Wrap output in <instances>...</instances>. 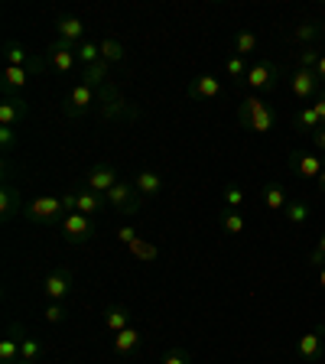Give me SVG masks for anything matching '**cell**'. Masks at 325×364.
Instances as JSON below:
<instances>
[{"label":"cell","instance_id":"ba28073f","mask_svg":"<svg viewBox=\"0 0 325 364\" xmlns=\"http://www.w3.org/2000/svg\"><path fill=\"white\" fill-rule=\"evenodd\" d=\"M46 59H49V65H53L59 75H68V72L78 65V46L65 43V39H53L49 49H46Z\"/></svg>","mask_w":325,"mask_h":364},{"label":"cell","instance_id":"83f0119b","mask_svg":"<svg viewBox=\"0 0 325 364\" xmlns=\"http://www.w3.org/2000/svg\"><path fill=\"white\" fill-rule=\"evenodd\" d=\"M4 59H7V65L26 68V65H30V59H33V53L26 49V46H20V43H14V39H7V43H4Z\"/></svg>","mask_w":325,"mask_h":364},{"label":"cell","instance_id":"603a6c76","mask_svg":"<svg viewBox=\"0 0 325 364\" xmlns=\"http://www.w3.org/2000/svg\"><path fill=\"white\" fill-rule=\"evenodd\" d=\"M78 82H85V85H91L95 91H101L107 82H111V62H95V65H88V68H82V78Z\"/></svg>","mask_w":325,"mask_h":364},{"label":"cell","instance_id":"52a82bcc","mask_svg":"<svg viewBox=\"0 0 325 364\" xmlns=\"http://www.w3.org/2000/svg\"><path fill=\"white\" fill-rule=\"evenodd\" d=\"M280 78H283V68L277 62H254L247 68L244 85H250L254 91H277L280 88Z\"/></svg>","mask_w":325,"mask_h":364},{"label":"cell","instance_id":"74e56055","mask_svg":"<svg viewBox=\"0 0 325 364\" xmlns=\"http://www.w3.org/2000/svg\"><path fill=\"white\" fill-rule=\"evenodd\" d=\"M68 318V303H49L46 306V322L49 326H62Z\"/></svg>","mask_w":325,"mask_h":364},{"label":"cell","instance_id":"4dcf8cb0","mask_svg":"<svg viewBox=\"0 0 325 364\" xmlns=\"http://www.w3.org/2000/svg\"><path fill=\"white\" fill-rule=\"evenodd\" d=\"M43 355H46V345L39 338H30V335H26V338L20 341V361L23 364H39Z\"/></svg>","mask_w":325,"mask_h":364},{"label":"cell","instance_id":"4fadbf2b","mask_svg":"<svg viewBox=\"0 0 325 364\" xmlns=\"http://www.w3.org/2000/svg\"><path fill=\"white\" fill-rule=\"evenodd\" d=\"M289 91H293L299 101H316V95L322 91L316 72H306V68H293L289 72Z\"/></svg>","mask_w":325,"mask_h":364},{"label":"cell","instance_id":"7bdbcfd3","mask_svg":"<svg viewBox=\"0 0 325 364\" xmlns=\"http://www.w3.org/2000/svg\"><path fill=\"white\" fill-rule=\"evenodd\" d=\"M46 62H49V59H43V55L33 53V59H30V65H26V72H30V75H39V72H46Z\"/></svg>","mask_w":325,"mask_h":364},{"label":"cell","instance_id":"484cf974","mask_svg":"<svg viewBox=\"0 0 325 364\" xmlns=\"http://www.w3.org/2000/svg\"><path fill=\"white\" fill-rule=\"evenodd\" d=\"M260 198H264V208H270V212H283V208L289 205L287 192H283L277 182H267L264 189H260Z\"/></svg>","mask_w":325,"mask_h":364},{"label":"cell","instance_id":"ee69618b","mask_svg":"<svg viewBox=\"0 0 325 364\" xmlns=\"http://www.w3.org/2000/svg\"><path fill=\"white\" fill-rule=\"evenodd\" d=\"M312 111L319 114V121H322V127H325V88L316 95V101H312Z\"/></svg>","mask_w":325,"mask_h":364},{"label":"cell","instance_id":"ffe728a7","mask_svg":"<svg viewBox=\"0 0 325 364\" xmlns=\"http://www.w3.org/2000/svg\"><path fill=\"white\" fill-rule=\"evenodd\" d=\"M140 345H144V332H140L137 326H130V328H124V332L114 335V355L117 358H130Z\"/></svg>","mask_w":325,"mask_h":364},{"label":"cell","instance_id":"60d3db41","mask_svg":"<svg viewBox=\"0 0 325 364\" xmlns=\"http://www.w3.org/2000/svg\"><path fill=\"white\" fill-rule=\"evenodd\" d=\"M159 364H192V355L186 348H169Z\"/></svg>","mask_w":325,"mask_h":364},{"label":"cell","instance_id":"ac0fdd59","mask_svg":"<svg viewBox=\"0 0 325 364\" xmlns=\"http://www.w3.org/2000/svg\"><path fill=\"white\" fill-rule=\"evenodd\" d=\"M23 208H26V202H23L20 189L7 182V186L0 189V218H4V221H14L16 215H23Z\"/></svg>","mask_w":325,"mask_h":364},{"label":"cell","instance_id":"7402d4cb","mask_svg":"<svg viewBox=\"0 0 325 364\" xmlns=\"http://www.w3.org/2000/svg\"><path fill=\"white\" fill-rule=\"evenodd\" d=\"M325 36V26H322V20H306V23H299V26H293L289 30V39L293 43H299L306 49V46H312L316 39H322Z\"/></svg>","mask_w":325,"mask_h":364},{"label":"cell","instance_id":"8d00e7d4","mask_svg":"<svg viewBox=\"0 0 325 364\" xmlns=\"http://www.w3.org/2000/svg\"><path fill=\"white\" fill-rule=\"evenodd\" d=\"M319 59H322V53H316L312 46H306V49H299V53H296V68H306V72H316Z\"/></svg>","mask_w":325,"mask_h":364},{"label":"cell","instance_id":"d4e9b609","mask_svg":"<svg viewBox=\"0 0 325 364\" xmlns=\"http://www.w3.org/2000/svg\"><path fill=\"white\" fill-rule=\"evenodd\" d=\"M293 127L299 130V134H316V130H322V121H319V114L312 111V105H306V107H299L296 111V117H293Z\"/></svg>","mask_w":325,"mask_h":364},{"label":"cell","instance_id":"5b68a950","mask_svg":"<svg viewBox=\"0 0 325 364\" xmlns=\"http://www.w3.org/2000/svg\"><path fill=\"white\" fill-rule=\"evenodd\" d=\"M95 105H98V91L91 88V85H85V82H75L72 91L65 95V101H62V117H68V121H82L85 114H91Z\"/></svg>","mask_w":325,"mask_h":364},{"label":"cell","instance_id":"c3c4849f","mask_svg":"<svg viewBox=\"0 0 325 364\" xmlns=\"http://www.w3.org/2000/svg\"><path fill=\"white\" fill-rule=\"evenodd\" d=\"M319 250H325V231H322V237H319V244H316Z\"/></svg>","mask_w":325,"mask_h":364},{"label":"cell","instance_id":"f907efd6","mask_svg":"<svg viewBox=\"0 0 325 364\" xmlns=\"http://www.w3.org/2000/svg\"><path fill=\"white\" fill-rule=\"evenodd\" d=\"M20 364H23V361H20Z\"/></svg>","mask_w":325,"mask_h":364},{"label":"cell","instance_id":"8fae6325","mask_svg":"<svg viewBox=\"0 0 325 364\" xmlns=\"http://www.w3.org/2000/svg\"><path fill=\"white\" fill-rule=\"evenodd\" d=\"M289 169H293V176H299V179H319L325 163L316 150H293L289 153Z\"/></svg>","mask_w":325,"mask_h":364},{"label":"cell","instance_id":"30bf717a","mask_svg":"<svg viewBox=\"0 0 325 364\" xmlns=\"http://www.w3.org/2000/svg\"><path fill=\"white\" fill-rule=\"evenodd\" d=\"M121 182V176H117V169H114V163H95V166L88 169V176H85V189L98 192V196H107V192L114 189Z\"/></svg>","mask_w":325,"mask_h":364},{"label":"cell","instance_id":"2e32d148","mask_svg":"<svg viewBox=\"0 0 325 364\" xmlns=\"http://www.w3.org/2000/svg\"><path fill=\"white\" fill-rule=\"evenodd\" d=\"M30 72L26 68H16V65H4V72H0V91L4 95H23V88L30 85Z\"/></svg>","mask_w":325,"mask_h":364},{"label":"cell","instance_id":"6da1fadb","mask_svg":"<svg viewBox=\"0 0 325 364\" xmlns=\"http://www.w3.org/2000/svg\"><path fill=\"white\" fill-rule=\"evenodd\" d=\"M238 124H241L244 130H250V134H270L273 127H277V114H273V107L267 105L264 98H244L241 105H238Z\"/></svg>","mask_w":325,"mask_h":364},{"label":"cell","instance_id":"5bb4252c","mask_svg":"<svg viewBox=\"0 0 325 364\" xmlns=\"http://www.w3.org/2000/svg\"><path fill=\"white\" fill-rule=\"evenodd\" d=\"M186 95H189L192 101H215V98H221V82L212 75V72H202V75L189 78Z\"/></svg>","mask_w":325,"mask_h":364},{"label":"cell","instance_id":"7dc6e473","mask_svg":"<svg viewBox=\"0 0 325 364\" xmlns=\"http://www.w3.org/2000/svg\"><path fill=\"white\" fill-rule=\"evenodd\" d=\"M316 182H319V192H325V169L319 173V179H316Z\"/></svg>","mask_w":325,"mask_h":364},{"label":"cell","instance_id":"d590c367","mask_svg":"<svg viewBox=\"0 0 325 364\" xmlns=\"http://www.w3.org/2000/svg\"><path fill=\"white\" fill-rule=\"evenodd\" d=\"M247 62L241 59V55H231V59L225 62V72H228V78H235L238 85H244V78H247Z\"/></svg>","mask_w":325,"mask_h":364},{"label":"cell","instance_id":"d6a6232c","mask_svg":"<svg viewBox=\"0 0 325 364\" xmlns=\"http://www.w3.org/2000/svg\"><path fill=\"white\" fill-rule=\"evenodd\" d=\"M95 62H101V46L91 43V39L78 43V65L88 68V65H95Z\"/></svg>","mask_w":325,"mask_h":364},{"label":"cell","instance_id":"b9f144b4","mask_svg":"<svg viewBox=\"0 0 325 364\" xmlns=\"http://www.w3.org/2000/svg\"><path fill=\"white\" fill-rule=\"evenodd\" d=\"M137 237H140V235H137V231H134L130 225H121V228H117V241H121L124 247H127L130 241H137Z\"/></svg>","mask_w":325,"mask_h":364},{"label":"cell","instance_id":"1f68e13d","mask_svg":"<svg viewBox=\"0 0 325 364\" xmlns=\"http://www.w3.org/2000/svg\"><path fill=\"white\" fill-rule=\"evenodd\" d=\"M101 59L111 62V65H117V62H124V55H127V49H124L121 39H114V36H105L101 39Z\"/></svg>","mask_w":325,"mask_h":364},{"label":"cell","instance_id":"e0dca14e","mask_svg":"<svg viewBox=\"0 0 325 364\" xmlns=\"http://www.w3.org/2000/svg\"><path fill=\"white\" fill-rule=\"evenodd\" d=\"M130 182H134V189L140 192L144 198H156L159 192L166 189V182H163V176H159L156 169H140V173H137Z\"/></svg>","mask_w":325,"mask_h":364},{"label":"cell","instance_id":"4316f807","mask_svg":"<svg viewBox=\"0 0 325 364\" xmlns=\"http://www.w3.org/2000/svg\"><path fill=\"white\" fill-rule=\"evenodd\" d=\"M218 225L225 235H244V228H247V221H244V215L238 212V208H221L218 212Z\"/></svg>","mask_w":325,"mask_h":364},{"label":"cell","instance_id":"f6af8a7d","mask_svg":"<svg viewBox=\"0 0 325 364\" xmlns=\"http://www.w3.org/2000/svg\"><path fill=\"white\" fill-rule=\"evenodd\" d=\"M312 146H316V153H325V127L312 134Z\"/></svg>","mask_w":325,"mask_h":364},{"label":"cell","instance_id":"8992f818","mask_svg":"<svg viewBox=\"0 0 325 364\" xmlns=\"http://www.w3.org/2000/svg\"><path fill=\"white\" fill-rule=\"evenodd\" d=\"M59 235H62V241L72 244V247L88 244L91 237H95V218H88V215H82V212L65 215V218L59 221Z\"/></svg>","mask_w":325,"mask_h":364},{"label":"cell","instance_id":"cb8c5ba5","mask_svg":"<svg viewBox=\"0 0 325 364\" xmlns=\"http://www.w3.org/2000/svg\"><path fill=\"white\" fill-rule=\"evenodd\" d=\"M78 196V212L82 215H88V218H95V215H101L107 208V202H105V196H98V192H91V189H82V192H75Z\"/></svg>","mask_w":325,"mask_h":364},{"label":"cell","instance_id":"f35d334b","mask_svg":"<svg viewBox=\"0 0 325 364\" xmlns=\"http://www.w3.org/2000/svg\"><path fill=\"white\" fill-rule=\"evenodd\" d=\"M16 140H20V130L16 127H0V150L7 153V156L16 150Z\"/></svg>","mask_w":325,"mask_h":364},{"label":"cell","instance_id":"f546056e","mask_svg":"<svg viewBox=\"0 0 325 364\" xmlns=\"http://www.w3.org/2000/svg\"><path fill=\"white\" fill-rule=\"evenodd\" d=\"M283 218H287L293 228L306 225V221H309V202H303V198H289V205L283 208Z\"/></svg>","mask_w":325,"mask_h":364},{"label":"cell","instance_id":"d6986e66","mask_svg":"<svg viewBox=\"0 0 325 364\" xmlns=\"http://www.w3.org/2000/svg\"><path fill=\"white\" fill-rule=\"evenodd\" d=\"M85 33H88V26H85L78 16H59L55 20V39H65V43H85Z\"/></svg>","mask_w":325,"mask_h":364},{"label":"cell","instance_id":"bcb514c9","mask_svg":"<svg viewBox=\"0 0 325 364\" xmlns=\"http://www.w3.org/2000/svg\"><path fill=\"white\" fill-rule=\"evenodd\" d=\"M316 75H319V82L325 85V53H322V59H319V65H316Z\"/></svg>","mask_w":325,"mask_h":364},{"label":"cell","instance_id":"7c38bea8","mask_svg":"<svg viewBox=\"0 0 325 364\" xmlns=\"http://www.w3.org/2000/svg\"><path fill=\"white\" fill-rule=\"evenodd\" d=\"M30 114V101L23 95H4L0 98V127H20Z\"/></svg>","mask_w":325,"mask_h":364},{"label":"cell","instance_id":"681fc988","mask_svg":"<svg viewBox=\"0 0 325 364\" xmlns=\"http://www.w3.org/2000/svg\"><path fill=\"white\" fill-rule=\"evenodd\" d=\"M319 283H322V289H325V267L319 270Z\"/></svg>","mask_w":325,"mask_h":364},{"label":"cell","instance_id":"9c48e42d","mask_svg":"<svg viewBox=\"0 0 325 364\" xmlns=\"http://www.w3.org/2000/svg\"><path fill=\"white\" fill-rule=\"evenodd\" d=\"M72 283H75L72 270H68V267H55V270L46 277V283H43L46 299H49V303H68V296H72Z\"/></svg>","mask_w":325,"mask_h":364},{"label":"cell","instance_id":"277c9868","mask_svg":"<svg viewBox=\"0 0 325 364\" xmlns=\"http://www.w3.org/2000/svg\"><path fill=\"white\" fill-rule=\"evenodd\" d=\"M65 215L68 212L62 196H39L33 202H26V208H23V218L33 221V225H53V221H62Z\"/></svg>","mask_w":325,"mask_h":364},{"label":"cell","instance_id":"ab89813d","mask_svg":"<svg viewBox=\"0 0 325 364\" xmlns=\"http://www.w3.org/2000/svg\"><path fill=\"white\" fill-rule=\"evenodd\" d=\"M244 189L241 186H225V208H241L244 205Z\"/></svg>","mask_w":325,"mask_h":364},{"label":"cell","instance_id":"836d02e7","mask_svg":"<svg viewBox=\"0 0 325 364\" xmlns=\"http://www.w3.org/2000/svg\"><path fill=\"white\" fill-rule=\"evenodd\" d=\"M0 364H20V341H14L10 335L0 338Z\"/></svg>","mask_w":325,"mask_h":364},{"label":"cell","instance_id":"7a4b0ae2","mask_svg":"<svg viewBox=\"0 0 325 364\" xmlns=\"http://www.w3.org/2000/svg\"><path fill=\"white\" fill-rule=\"evenodd\" d=\"M98 114L105 121H137V105L124 98L121 85L107 82L105 88L98 91Z\"/></svg>","mask_w":325,"mask_h":364},{"label":"cell","instance_id":"3957f363","mask_svg":"<svg viewBox=\"0 0 325 364\" xmlns=\"http://www.w3.org/2000/svg\"><path fill=\"white\" fill-rule=\"evenodd\" d=\"M105 202H107V208H111V212H117L121 218H137V215L144 212V202H146V198L134 189V182H124L121 179L105 196Z\"/></svg>","mask_w":325,"mask_h":364},{"label":"cell","instance_id":"44dd1931","mask_svg":"<svg viewBox=\"0 0 325 364\" xmlns=\"http://www.w3.org/2000/svg\"><path fill=\"white\" fill-rule=\"evenodd\" d=\"M130 318H134V312L127 309V306H121V303H111L105 309V328L111 335H117V332H124V328H130Z\"/></svg>","mask_w":325,"mask_h":364},{"label":"cell","instance_id":"e575fe53","mask_svg":"<svg viewBox=\"0 0 325 364\" xmlns=\"http://www.w3.org/2000/svg\"><path fill=\"white\" fill-rule=\"evenodd\" d=\"M254 49H257V36H254L250 30H241V33H238V36H235V55L247 59Z\"/></svg>","mask_w":325,"mask_h":364},{"label":"cell","instance_id":"f1b7e54d","mask_svg":"<svg viewBox=\"0 0 325 364\" xmlns=\"http://www.w3.org/2000/svg\"><path fill=\"white\" fill-rule=\"evenodd\" d=\"M127 254L134 260H144V264H153V260L159 257V247L156 244H150L146 237H137V241H130L127 244Z\"/></svg>","mask_w":325,"mask_h":364},{"label":"cell","instance_id":"9a60e30c","mask_svg":"<svg viewBox=\"0 0 325 364\" xmlns=\"http://www.w3.org/2000/svg\"><path fill=\"white\" fill-rule=\"evenodd\" d=\"M322 338H325V326H316L312 332H306L303 338L296 341V355L303 361H319L322 358Z\"/></svg>","mask_w":325,"mask_h":364}]
</instances>
